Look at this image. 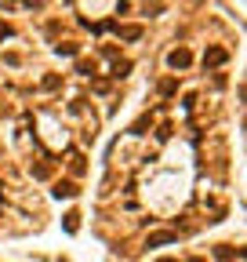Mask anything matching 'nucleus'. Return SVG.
Listing matches in <instances>:
<instances>
[{
    "label": "nucleus",
    "mask_w": 247,
    "mask_h": 262,
    "mask_svg": "<svg viewBox=\"0 0 247 262\" xmlns=\"http://www.w3.org/2000/svg\"><path fill=\"white\" fill-rule=\"evenodd\" d=\"M189 62H193V55H189V48H175V51L167 55V66H171V69H186Z\"/></svg>",
    "instance_id": "obj_1"
},
{
    "label": "nucleus",
    "mask_w": 247,
    "mask_h": 262,
    "mask_svg": "<svg viewBox=\"0 0 247 262\" xmlns=\"http://www.w3.org/2000/svg\"><path fill=\"white\" fill-rule=\"evenodd\" d=\"M175 233H149V240H145V248H164V244H175Z\"/></svg>",
    "instance_id": "obj_2"
},
{
    "label": "nucleus",
    "mask_w": 247,
    "mask_h": 262,
    "mask_svg": "<svg viewBox=\"0 0 247 262\" xmlns=\"http://www.w3.org/2000/svg\"><path fill=\"white\" fill-rule=\"evenodd\" d=\"M55 196H58V200H62V196H66V200H69V196H77L80 190H77V182H55V190H51Z\"/></svg>",
    "instance_id": "obj_3"
},
{
    "label": "nucleus",
    "mask_w": 247,
    "mask_h": 262,
    "mask_svg": "<svg viewBox=\"0 0 247 262\" xmlns=\"http://www.w3.org/2000/svg\"><path fill=\"white\" fill-rule=\"evenodd\" d=\"M225 62V51L222 48H207L204 51V66H222Z\"/></svg>",
    "instance_id": "obj_4"
},
{
    "label": "nucleus",
    "mask_w": 247,
    "mask_h": 262,
    "mask_svg": "<svg viewBox=\"0 0 247 262\" xmlns=\"http://www.w3.org/2000/svg\"><path fill=\"white\" fill-rule=\"evenodd\" d=\"M116 33L124 40H142V26H116Z\"/></svg>",
    "instance_id": "obj_5"
},
{
    "label": "nucleus",
    "mask_w": 247,
    "mask_h": 262,
    "mask_svg": "<svg viewBox=\"0 0 247 262\" xmlns=\"http://www.w3.org/2000/svg\"><path fill=\"white\" fill-rule=\"evenodd\" d=\"M215 259H218V262H229V259H233V248H229V244H218V248H215Z\"/></svg>",
    "instance_id": "obj_6"
},
{
    "label": "nucleus",
    "mask_w": 247,
    "mask_h": 262,
    "mask_svg": "<svg viewBox=\"0 0 247 262\" xmlns=\"http://www.w3.org/2000/svg\"><path fill=\"white\" fill-rule=\"evenodd\" d=\"M66 229H69V233H77V229H80V215H77V211H69V215H66Z\"/></svg>",
    "instance_id": "obj_7"
},
{
    "label": "nucleus",
    "mask_w": 247,
    "mask_h": 262,
    "mask_svg": "<svg viewBox=\"0 0 247 262\" xmlns=\"http://www.w3.org/2000/svg\"><path fill=\"white\" fill-rule=\"evenodd\" d=\"M175 91H178V84L171 80V77H167V80H160V95H175Z\"/></svg>",
    "instance_id": "obj_8"
},
{
    "label": "nucleus",
    "mask_w": 247,
    "mask_h": 262,
    "mask_svg": "<svg viewBox=\"0 0 247 262\" xmlns=\"http://www.w3.org/2000/svg\"><path fill=\"white\" fill-rule=\"evenodd\" d=\"M80 48H77V44H58V55H77Z\"/></svg>",
    "instance_id": "obj_9"
},
{
    "label": "nucleus",
    "mask_w": 247,
    "mask_h": 262,
    "mask_svg": "<svg viewBox=\"0 0 247 262\" xmlns=\"http://www.w3.org/2000/svg\"><path fill=\"white\" fill-rule=\"evenodd\" d=\"M69 167H73V175H84V161H80V157H73Z\"/></svg>",
    "instance_id": "obj_10"
},
{
    "label": "nucleus",
    "mask_w": 247,
    "mask_h": 262,
    "mask_svg": "<svg viewBox=\"0 0 247 262\" xmlns=\"http://www.w3.org/2000/svg\"><path fill=\"white\" fill-rule=\"evenodd\" d=\"M58 84H62L58 77H44V88H48V91H55V88H58Z\"/></svg>",
    "instance_id": "obj_11"
},
{
    "label": "nucleus",
    "mask_w": 247,
    "mask_h": 262,
    "mask_svg": "<svg viewBox=\"0 0 247 262\" xmlns=\"http://www.w3.org/2000/svg\"><path fill=\"white\" fill-rule=\"evenodd\" d=\"M157 262H175V259H157Z\"/></svg>",
    "instance_id": "obj_12"
},
{
    "label": "nucleus",
    "mask_w": 247,
    "mask_h": 262,
    "mask_svg": "<svg viewBox=\"0 0 247 262\" xmlns=\"http://www.w3.org/2000/svg\"><path fill=\"white\" fill-rule=\"evenodd\" d=\"M189 262H204V259H189Z\"/></svg>",
    "instance_id": "obj_13"
}]
</instances>
